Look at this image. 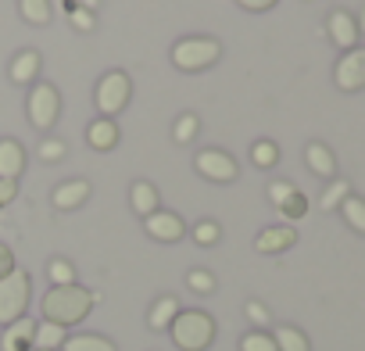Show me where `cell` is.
<instances>
[{
	"mask_svg": "<svg viewBox=\"0 0 365 351\" xmlns=\"http://www.w3.org/2000/svg\"><path fill=\"white\" fill-rule=\"evenodd\" d=\"M101 301L97 290H86L79 283L72 287H51L43 294V319L54 322V326H76L90 315V308Z\"/></svg>",
	"mask_w": 365,
	"mask_h": 351,
	"instance_id": "6da1fadb",
	"label": "cell"
},
{
	"mask_svg": "<svg viewBox=\"0 0 365 351\" xmlns=\"http://www.w3.org/2000/svg\"><path fill=\"white\" fill-rule=\"evenodd\" d=\"M168 333H172V340H175L179 351H208L212 340H215V319L208 312L190 308V312H179L172 319Z\"/></svg>",
	"mask_w": 365,
	"mask_h": 351,
	"instance_id": "7a4b0ae2",
	"label": "cell"
},
{
	"mask_svg": "<svg viewBox=\"0 0 365 351\" xmlns=\"http://www.w3.org/2000/svg\"><path fill=\"white\" fill-rule=\"evenodd\" d=\"M222 54V44L215 36H187L172 47V65L182 72H201L208 65H215Z\"/></svg>",
	"mask_w": 365,
	"mask_h": 351,
	"instance_id": "3957f363",
	"label": "cell"
},
{
	"mask_svg": "<svg viewBox=\"0 0 365 351\" xmlns=\"http://www.w3.org/2000/svg\"><path fill=\"white\" fill-rule=\"evenodd\" d=\"M29 290H33V280H29V273H22V269L0 276V326H11L15 319L26 315V308H29Z\"/></svg>",
	"mask_w": 365,
	"mask_h": 351,
	"instance_id": "277c9868",
	"label": "cell"
},
{
	"mask_svg": "<svg viewBox=\"0 0 365 351\" xmlns=\"http://www.w3.org/2000/svg\"><path fill=\"white\" fill-rule=\"evenodd\" d=\"M129 93H133V83L122 68H111L101 83H97V108L104 118H115L125 104H129Z\"/></svg>",
	"mask_w": 365,
	"mask_h": 351,
	"instance_id": "5b68a950",
	"label": "cell"
},
{
	"mask_svg": "<svg viewBox=\"0 0 365 351\" xmlns=\"http://www.w3.org/2000/svg\"><path fill=\"white\" fill-rule=\"evenodd\" d=\"M58 111H61V97L51 83H36L33 93H29V122L36 129H51L58 122Z\"/></svg>",
	"mask_w": 365,
	"mask_h": 351,
	"instance_id": "8992f818",
	"label": "cell"
},
{
	"mask_svg": "<svg viewBox=\"0 0 365 351\" xmlns=\"http://www.w3.org/2000/svg\"><path fill=\"white\" fill-rule=\"evenodd\" d=\"M333 83H336L344 93H354V90L365 86V47L344 51V58H340L336 68H333Z\"/></svg>",
	"mask_w": 365,
	"mask_h": 351,
	"instance_id": "52a82bcc",
	"label": "cell"
},
{
	"mask_svg": "<svg viewBox=\"0 0 365 351\" xmlns=\"http://www.w3.org/2000/svg\"><path fill=\"white\" fill-rule=\"evenodd\" d=\"M197 172L205 176V180H212V183H230V180H237V161L226 151L208 147V151L197 154Z\"/></svg>",
	"mask_w": 365,
	"mask_h": 351,
	"instance_id": "ba28073f",
	"label": "cell"
},
{
	"mask_svg": "<svg viewBox=\"0 0 365 351\" xmlns=\"http://www.w3.org/2000/svg\"><path fill=\"white\" fill-rule=\"evenodd\" d=\"M143 226H147V233L154 237V240H161V244H175V240H182V233H187V226H182V219L175 215V212H154V215H147L143 219Z\"/></svg>",
	"mask_w": 365,
	"mask_h": 351,
	"instance_id": "9c48e42d",
	"label": "cell"
},
{
	"mask_svg": "<svg viewBox=\"0 0 365 351\" xmlns=\"http://www.w3.org/2000/svg\"><path fill=\"white\" fill-rule=\"evenodd\" d=\"M294 244H297L294 226H269V230H262L255 237V251H262V255H279V251H287Z\"/></svg>",
	"mask_w": 365,
	"mask_h": 351,
	"instance_id": "30bf717a",
	"label": "cell"
},
{
	"mask_svg": "<svg viewBox=\"0 0 365 351\" xmlns=\"http://www.w3.org/2000/svg\"><path fill=\"white\" fill-rule=\"evenodd\" d=\"M326 29H329V40H333L340 51H351V47L358 44V22H354V15H347V11H333L329 22H326Z\"/></svg>",
	"mask_w": 365,
	"mask_h": 351,
	"instance_id": "8fae6325",
	"label": "cell"
},
{
	"mask_svg": "<svg viewBox=\"0 0 365 351\" xmlns=\"http://www.w3.org/2000/svg\"><path fill=\"white\" fill-rule=\"evenodd\" d=\"M33 337H36V322H33L29 315H22V319H15V322L4 330V337H0V347H4V351H29V347H33Z\"/></svg>",
	"mask_w": 365,
	"mask_h": 351,
	"instance_id": "7c38bea8",
	"label": "cell"
},
{
	"mask_svg": "<svg viewBox=\"0 0 365 351\" xmlns=\"http://www.w3.org/2000/svg\"><path fill=\"white\" fill-rule=\"evenodd\" d=\"M26 168V151L19 140H0V180H19Z\"/></svg>",
	"mask_w": 365,
	"mask_h": 351,
	"instance_id": "4fadbf2b",
	"label": "cell"
},
{
	"mask_svg": "<svg viewBox=\"0 0 365 351\" xmlns=\"http://www.w3.org/2000/svg\"><path fill=\"white\" fill-rule=\"evenodd\" d=\"M86 198H90V183H86V180H68V183L54 187V208H58V212H72V208H79Z\"/></svg>",
	"mask_w": 365,
	"mask_h": 351,
	"instance_id": "5bb4252c",
	"label": "cell"
},
{
	"mask_svg": "<svg viewBox=\"0 0 365 351\" xmlns=\"http://www.w3.org/2000/svg\"><path fill=\"white\" fill-rule=\"evenodd\" d=\"M86 140H90V147L93 151H111L115 143H118V126H115V118H93L90 126H86Z\"/></svg>",
	"mask_w": 365,
	"mask_h": 351,
	"instance_id": "9a60e30c",
	"label": "cell"
},
{
	"mask_svg": "<svg viewBox=\"0 0 365 351\" xmlns=\"http://www.w3.org/2000/svg\"><path fill=\"white\" fill-rule=\"evenodd\" d=\"M129 205H133V212H136V215H143V219H147V215H154V212H158V205H161V201H158V190H154L147 180H136V183H133V190H129Z\"/></svg>",
	"mask_w": 365,
	"mask_h": 351,
	"instance_id": "2e32d148",
	"label": "cell"
},
{
	"mask_svg": "<svg viewBox=\"0 0 365 351\" xmlns=\"http://www.w3.org/2000/svg\"><path fill=\"white\" fill-rule=\"evenodd\" d=\"M304 158H308V168H312L315 176H322V180H333V172H336V158H333V151H329L326 143H308Z\"/></svg>",
	"mask_w": 365,
	"mask_h": 351,
	"instance_id": "e0dca14e",
	"label": "cell"
},
{
	"mask_svg": "<svg viewBox=\"0 0 365 351\" xmlns=\"http://www.w3.org/2000/svg\"><path fill=\"white\" fill-rule=\"evenodd\" d=\"M36 76H40V54H36V51H22V54L11 61V83L26 86V83H33Z\"/></svg>",
	"mask_w": 365,
	"mask_h": 351,
	"instance_id": "ac0fdd59",
	"label": "cell"
},
{
	"mask_svg": "<svg viewBox=\"0 0 365 351\" xmlns=\"http://www.w3.org/2000/svg\"><path fill=\"white\" fill-rule=\"evenodd\" d=\"M175 315H179V301H175L172 294H165V297H158V301L150 305L147 322H150V330H168Z\"/></svg>",
	"mask_w": 365,
	"mask_h": 351,
	"instance_id": "d6986e66",
	"label": "cell"
},
{
	"mask_svg": "<svg viewBox=\"0 0 365 351\" xmlns=\"http://www.w3.org/2000/svg\"><path fill=\"white\" fill-rule=\"evenodd\" d=\"M65 344V326L54 322H36V337H33V351H58Z\"/></svg>",
	"mask_w": 365,
	"mask_h": 351,
	"instance_id": "ffe728a7",
	"label": "cell"
},
{
	"mask_svg": "<svg viewBox=\"0 0 365 351\" xmlns=\"http://www.w3.org/2000/svg\"><path fill=\"white\" fill-rule=\"evenodd\" d=\"M272 340H276V351H312L308 337H304L297 326H279V330L272 333Z\"/></svg>",
	"mask_w": 365,
	"mask_h": 351,
	"instance_id": "44dd1931",
	"label": "cell"
},
{
	"mask_svg": "<svg viewBox=\"0 0 365 351\" xmlns=\"http://www.w3.org/2000/svg\"><path fill=\"white\" fill-rule=\"evenodd\" d=\"M61 351H115V344L97 333H79V337H65Z\"/></svg>",
	"mask_w": 365,
	"mask_h": 351,
	"instance_id": "7402d4cb",
	"label": "cell"
},
{
	"mask_svg": "<svg viewBox=\"0 0 365 351\" xmlns=\"http://www.w3.org/2000/svg\"><path fill=\"white\" fill-rule=\"evenodd\" d=\"M340 215H344V223H347L354 233H365V201H361V198L347 194L344 205H340Z\"/></svg>",
	"mask_w": 365,
	"mask_h": 351,
	"instance_id": "603a6c76",
	"label": "cell"
},
{
	"mask_svg": "<svg viewBox=\"0 0 365 351\" xmlns=\"http://www.w3.org/2000/svg\"><path fill=\"white\" fill-rule=\"evenodd\" d=\"M19 11L29 26H47L51 22V0H19Z\"/></svg>",
	"mask_w": 365,
	"mask_h": 351,
	"instance_id": "cb8c5ba5",
	"label": "cell"
},
{
	"mask_svg": "<svg viewBox=\"0 0 365 351\" xmlns=\"http://www.w3.org/2000/svg\"><path fill=\"white\" fill-rule=\"evenodd\" d=\"M251 161H255L258 168H272V165L279 161V147H276L272 140H258V143L251 147Z\"/></svg>",
	"mask_w": 365,
	"mask_h": 351,
	"instance_id": "d4e9b609",
	"label": "cell"
},
{
	"mask_svg": "<svg viewBox=\"0 0 365 351\" xmlns=\"http://www.w3.org/2000/svg\"><path fill=\"white\" fill-rule=\"evenodd\" d=\"M347 194H351V183H347V180H333V183L326 187L322 201H319V205H322V212H333V208H340Z\"/></svg>",
	"mask_w": 365,
	"mask_h": 351,
	"instance_id": "484cf974",
	"label": "cell"
},
{
	"mask_svg": "<svg viewBox=\"0 0 365 351\" xmlns=\"http://www.w3.org/2000/svg\"><path fill=\"white\" fill-rule=\"evenodd\" d=\"M47 276H51V287H72V283H76V269H72V262H65V258H54V262L47 265Z\"/></svg>",
	"mask_w": 365,
	"mask_h": 351,
	"instance_id": "4316f807",
	"label": "cell"
},
{
	"mask_svg": "<svg viewBox=\"0 0 365 351\" xmlns=\"http://www.w3.org/2000/svg\"><path fill=\"white\" fill-rule=\"evenodd\" d=\"M304 212H308V198L301 194V190H294L283 205H279V215L287 219V223H294V219H304Z\"/></svg>",
	"mask_w": 365,
	"mask_h": 351,
	"instance_id": "83f0119b",
	"label": "cell"
},
{
	"mask_svg": "<svg viewBox=\"0 0 365 351\" xmlns=\"http://www.w3.org/2000/svg\"><path fill=\"white\" fill-rule=\"evenodd\" d=\"M197 126H201V122H197V115H190V111H187V115H179L175 133H172V136H175V143H190V140L197 136Z\"/></svg>",
	"mask_w": 365,
	"mask_h": 351,
	"instance_id": "f1b7e54d",
	"label": "cell"
},
{
	"mask_svg": "<svg viewBox=\"0 0 365 351\" xmlns=\"http://www.w3.org/2000/svg\"><path fill=\"white\" fill-rule=\"evenodd\" d=\"M219 237H222V230H219V223H212V219H205V223H197V226H194V240H197L201 248L219 244Z\"/></svg>",
	"mask_w": 365,
	"mask_h": 351,
	"instance_id": "f546056e",
	"label": "cell"
},
{
	"mask_svg": "<svg viewBox=\"0 0 365 351\" xmlns=\"http://www.w3.org/2000/svg\"><path fill=\"white\" fill-rule=\"evenodd\" d=\"M240 351H276V340H272V333L255 330V333H247V337L240 340Z\"/></svg>",
	"mask_w": 365,
	"mask_h": 351,
	"instance_id": "4dcf8cb0",
	"label": "cell"
},
{
	"mask_svg": "<svg viewBox=\"0 0 365 351\" xmlns=\"http://www.w3.org/2000/svg\"><path fill=\"white\" fill-rule=\"evenodd\" d=\"M187 283H190V290H197V294H212V290H215V276H212L208 269H194V273L187 276Z\"/></svg>",
	"mask_w": 365,
	"mask_h": 351,
	"instance_id": "1f68e13d",
	"label": "cell"
},
{
	"mask_svg": "<svg viewBox=\"0 0 365 351\" xmlns=\"http://www.w3.org/2000/svg\"><path fill=\"white\" fill-rule=\"evenodd\" d=\"M294 190H297L294 183H287V180H276V183H269V201H272V205L279 208V205H283V201H287V198H290Z\"/></svg>",
	"mask_w": 365,
	"mask_h": 351,
	"instance_id": "d6a6232c",
	"label": "cell"
},
{
	"mask_svg": "<svg viewBox=\"0 0 365 351\" xmlns=\"http://www.w3.org/2000/svg\"><path fill=\"white\" fill-rule=\"evenodd\" d=\"M40 158H43V161H61V158H65V143L47 136V140L40 143Z\"/></svg>",
	"mask_w": 365,
	"mask_h": 351,
	"instance_id": "836d02e7",
	"label": "cell"
},
{
	"mask_svg": "<svg viewBox=\"0 0 365 351\" xmlns=\"http://www.w3.org/2000/svg\"><path fill=\"white\" fill-rule=\"evenodd\" d=\"M244 312H247V319H251L255 326H269V308H265L262 301H247Z\"/></svg>",
	"mask_w": 365,
	"mask_h": 351,
	"instance_id": "e575fe53",
	"label": "cell"
},
{
	"mask_svg": "<svg viewBox=\"0 0 365 351\" xmlns=\"http://www.w3.org/2000/svg\"><path fill=\"white\" fill-rule=\"evenodd\" d=\"M72 26L79 29V33H90L97 22H93V11H83V8H72Z\"/></svg>",
	"mask_w": 365,
	"mask_h": 351,
	"instance_id": "d590c367",
	"label": "cell"
},
{
	"mask_svg": "<svg viewBox=\"0 0 365 351\" xmlns=\"http://www.w3.org/2000/svg\"><path fill=\"white\" fill-rule=\"evenodd\" d=\"M15 194H19V183H15V180H0V208L11 205Z\"/></svg>",
	"mask_w": 365,
	"mask_h": 351,
	"instance_id": "8d00e7d4",
	"label": "cell"
},
{
	"mask_svg": "<svg viewBox=\"0 0 365 351\" xmlns=\"http://www.w3.org/2000/svg\"><path fill=\"white\" fill-rule=\"evenodd\" d=\"M8 273H15V255L8 244H0V276H8Z\"/></svg>",
	"mask_w": 365,
	"mask_h": 351,
	"instance_id": "74e56055",
	"label": "cell"
},
{
	"mask_svg": "<svg viewBox=\"0 0 365 351\" xmlns=\"http://www.w3.org/2000/svg\"><path fill=\"white\" fill-rule=\"evenodd\" d=\"M237 4L247 11H269V8H276V0H237Z\"/></svg>",
	"mask_w": 365,
	"mask_h": 351,
	"instance_id": "f35d334b",
	"label": "cell"
},
{
	"mask_svg": "<svg viewBox=\"0 0 365 351\" xmlns=\"http://www.w3.org/2000/svg\"><path fill=\"white\" fill-rule=\"evenodd\" d=\"M97 4L101 0H76V8H83V11H97Z\"/></svg>",
	"mask_w": 365,
	"mask_h": 351,
	"instance_id": "ab89813d",
	"label": "cell"
},
{
	"mask_svg": "<svg viewBox=\"0 0 365 351\" xmlns=\"http://www.w3.org/2000/svg\"><path fill=\"white\" fill-rule=\"evenodd\" d=\"M358 33H365V11H361V22H358Z\"/></svg>",
	"mask_w": 365,
	"mask_h": 351,
	"instance_id": "60d3db41",
	"label": "cell"
}]
</instances>
